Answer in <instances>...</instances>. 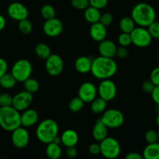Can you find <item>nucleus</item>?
Returning a JSON list of instances; mask_svg holds the SVG:
<instances>
[{"mask_svg":"<svg viewBox=\"0 0 159 159\" xmlns=\"http://www.w3.org/2000/svg\"><path fill=\"white\" fill-rule=\"evenodd\" d=\"M117 64L113 58L100 55L93 59L90 72L95 78L102 80L113 77L117 71Z\"/></svg>","mask_w":159,"mask_h":159,"instance_id":"1","label":"nucleus"},{"mask_svg":"<svg viewBox=\"0 0 159 159\" xmlns=\"http://www.w3.org/2000/svg\"><path fill=\"white\" fill-rule=\"evenodd\" d=\"M131 18L135 24L148 27L152 22L156 20V12L148 3L140 2L135 5L132 9Z\"/></svg>","mask_w":159,"mask_h":159,"instance_id":"2","label":"nucleus"},{"mask_svg":"<svg viewBox=\"0 0 159 159\" xmlns=\"http://www.w3.org/2000/svg\"><path fill=\"white\" fill-rule=\"evenodd\" d=\"M20 111L12 106L0 107V127L6 131H12L21 126Z\"/></svg>","mask_w":159,"mask_h":159,"instance_id":"3","label":"nucleus"},{"mask_svg":"<svg viewBox=\"0 0 159 159\" xmlns=\"http://www.w3.org/2000/svg\"><path fill=\"white\" fill-rule=\"evenodd\" d=\"M58 125L52 119H46L40 123L36 129V135L40 142L48 144L58 134Z\"/></svg>","mask_w":159,"mask_h":159,"instance_id":"4","label":"nucleus"},{"mask_svg":"<svg viewBox=\"0 0 159 159\" xmlns=\"http://www.w3.org/2000/svg\"><path fill=\"white\" fill-rule=\"evenodd\" d=\"M99 146H100V154L106 158H116L120 154V144L114 138L107 137L105 139L100 141Z\"/></svg>","mask_w":159,"mask_h":159,"instance_id":"5","label":"nucleus"},{"mask_svg":"<svg viewBox=\"0 0 159 159\" xmlns=\"http://www.w3.org/2000/svg\"><path fill=\"white\" fill-rule=\"evenodd\" d=\"M33 71L32 64L27 59H20L12 65L11 74L17 82H23L31 76Z\"/></svg>","mask_w":159,"mask_h":159,"instance_id":"6","label":"nucleus"},{"mask_svg":"<svg viewBox=\"0 0 159 159\" xmlns=\"http://www.w3.org/2000/svg\"><path fill=\"white\" fill-rule=\"evenodd\" d=\"M100 120L107 126V128L115 129L123 125L124 122V116L119 110L109 109L102 113Z\"/></svg>","mask_w":159,"mask_h":159,"instance_id":"7","label":"nucleus"},{"mask_svg":"<svg viewBox=\"0 0 159 159\" xmlns=\"http://www.w3.org/2000/svg\"><path fill=\"white\" fill-rule=\"evenodd\" d=\"M130 34L132 43L138 48H147L153 39L147 28L143 26L135 27Z\"/></svg>","mask_w":159,"mask_h":159,"instance_id":"8","label":"nucleus"},{"mask_svg":"<svg viewBox=\"0 0 159 159\" xmlns=\"http://www.w3.org/2000/svg\"><path fill=\"white\" fill-rule=\"evenodd\" d=\"M97 92L99 97L107 102L111 101L116 96V85L110 79H102L99 83Z\"/></svg>","mask_w":159,"mask_h":159,"instance_id":"9","label":"nucleus"},{"mask_svg":"<svg viewBox=\"0 0 159 159\" xmlns=\"http://www.w3.org/2000/svg\"><path fill=\"white\" fill-rule=\"evenodd\" d=\"M45 68L50 75L57 76L64 69V61L62 57L57 54H51L45 62Z\"/></svg>","mask_w":159,"mask_h":159,"instance_id":"10","label":"nucleus"},{"mask_svg":"<svg viewBox=\"0 0 159 159\" xmlns=\"http://www.w3.org/2000/svg\"><path fill=\"white\" fill-rule=\"evenodd\" d=\"M33 94L26 91H21L12 96V106L18 111H23L30 107L33 102Z\"/></svg>","mask_w":159,"mask_h":159,"instance_id":"11","label":"nucleus"},{"mask_svg":"<svg viewBox=\"0 0 159 159\" xmlns=\"http://www.w3.org/2000/svg\"><path fill=\"white\" fill-rule=\"evenodd\" d=\"M12 142L16 148H24L30 141V134L24 127H19L12 131Z\"/></svg>","mask_w":159,"mask_h":159,"instance_id":"12","label":"nucleus"},{"mask_svg":"<svg viewBox=\"0 0 159 159\" xmlns=\"http://www.w3.org/2000/svg\"><path fill=\"white\" fill-rule=\"evenodd\" d=\"M64 29L63 23L59 19L54 18L46 20L43 24V33L50 37H55L60 35Z\"/></svg>","mask_w":159,"mask_h":159,"instance_id":"13","label":"nucleus"},{"mask_svg":"<svg viewBox=\"0 0 159 159\" xmlns=\"http://www.w3.org/2000/svg\"><path fill=\"white\" fill-rule=\"evenodd\" d=\"M78 94L84 102H91L97 96V89L93 82H85L80 85Z\"/></svg>","mask_w":159,"mask_h":159,"instance_id":"14","label":"nucleus"},{"mask_svg":"<svg viewBox=\"0 0 159 159\" xmlns=\"http://www.w3.org/2000/svg\"><path fill=\"white\" fill-rule=\"evenodd\" d=\"M7 13L12 20L20 21L26 19L29 16V11L27 8L20 2H12L8 6Z\"/></svg>","mask_w":159,"mask_h":159,"instance_id":"15","label":"nucleus"},{"mask_svg":"<svg viewBox=\"0 0 159 159\" xmlns=\"http://www.w3.org/2000/svg\"><path fill=\"white\" fill-rule=\"evenodd\" d=\"M98 49H99V52L101 56L113 58L116 56L117 47H116V43L112 40L104 39L103 40L99 42Z\"/></svg>","mask_w":159,"mask_h":159,"instance_id":"16","label":"nucleus"},{"mask_svg":"<svg viewBox=\"0 0 159 159\" xmlns=\"http://www.w3.org/2000/svg\"><path fill=\"white\" fill-rule=\"evenodd\" d=\"M90 37L96 42H100L106 39L107 35V26H104L100 22H97L91 24L89 30Z\"/></svg>","mask_w":159,"mask_h":159,"instance_id":"17","label":"nucleus"},{"mask_svg":"<svg viewBox=\"0 0 159 159\" xmlns=\"http://www.w3.org/2000/svg\"><path fill=\"white\" fill-rule=\"evenodd\" d=\"M38 113L35 110L26 109L23 110V113L20 115L21 126L24 127H30L34 126L38 120Z\"/></svg>","mask_w":159,"mask_h":159,"instance_id":"18","label":"nucleus"},{"mask_svg":"<svg viewBox=\"0 0 159 159\" xmlns=\"http://www.w3.org/2000/svg\"><path fill=\"white\" fill-rule=\"evenodd\" d=\"M61 141V144L66 148L75 146L79 142V134L75 130L68 129L62 133Z\"/></svg>","mask_w":159,"mask_h":159,"instance_id":"19","label":"nucleus"},{"mask_svg":"<svg viewBox=\"0 0 159 159\" xmlns=\"http://www.w3.org/2000/svg\"><path fill=\"white\" fill-rule=\"evenodd\" d=\"M93 58L87 56H81L75 60V67L78 72L81 74H87L91 71Z\"/></svg>","mask_w":159,"mask_h":159,"instance_id":"20","label":"nucleus"},{"mask_svg":"<svg viewBox=\"0 0 159 159\" xmlns=\"http://www.w3.org/2000/svg\"><path fill=\"white\" fill-rule=\"evenodd\" d=\"M108 135V128L107 126L102 122L100 119L97 120L94 127L93 129V137L96 141L100 142L105 139Z\"/></svg>","mask_w":159,"mask_h":159,"instance_id":"21","label":"nucleus"},{"mask_svg":"<svg viewBox=\"0 0 159 159\" xmlns=\"http://www.w3.org/2000/svg\"><path fill=\"white\" fill-rule=\"evenodd\" d=\"M142 156L144 159H159V143L148 144L143 151Z\"/></svg>","mask_w":159,"mask_h":159,"instance_id":"22","label":"nucleus"},{"mask_svg":"<svg viewBox=\"0 0 159 159\" xmlns=\"http://www.w3.org/2000/svg\"><path fill=\"white\" fill-rule=\"evenodd\" d=\"M100 16L101 12L99 9H96L93 6H88L84 12V17L85 20L91 24L99 22Z\"/></svg>","mask_w":159,"mask_h":159,"instance_id":"23","label":"nucleus"},{"mask_svg":"<svg viewBox=\"0 0 159 159\" xmlns=\"http://www.w3.org/2000/svg\"><path fill=\"white\" fill-rule=\"evenodd\" d=\"M62 150L60 144H55L54 142L48 143L46 148L47 156L51 159H58L61 156Z\"/></svg>","mask_w":159,"mask_h":159,"instance_id":"24","label":"nucleus"},{"mask_svg":"<svg viewBox=\"0 0 159 159\" xmlns=\"http://www.w3.org/2000/svg\"><path fill=\"white\" fill-rule=\"evenodd\" d=\"M107 101L104 100L101 97L96 96L94 99L91 102V110L94 113L99 114V113H103L107 109Z\"/></svg>","mask_w":159,"mask_h":159,"instance_id":"25","label":"nucleus"},{"mask_svg":"<svg viewBox=\"0 0 159 159\" xmlns=\"http://www.w3.org/2000/svg\"><path fill=\"white\" fill-rule=\"evenodd\" d=\"M16 82L17 81L16 80L14 76L11 73L6 72L0 78V86L3 89H12L13 87H15Z\"/></svg>","mask_w":159,"mask_h":159,"instance_id":"26","label":"nucleus"},{"mask_svg":"<svg viewBox=\"0 0 159 159\" xmlns=\"http://www.w3.org/2000/svg\"><path fill=\"white\" fill-rule=\"evenodd\" d=\"M119 26L120 30L123 33H127L130 34L134 29L135 28V23L131 17L125 16L122 18L120 21Z\"/></svg>","mask_w":159,"mask_h":159,"instance_id":"27","label":"nucleus"},{"mask_svg":"<svg viewBox=\"0 0 159 159\" xmlns=\"http://www.w3.org/2000/svg\"><path fill=\"white\" fill-rule=\"evenodd\" d=\"M35 52L38 57H40L42 59H45V60L51 54L50 47L43 43H40L36 46Z\"/></svg>","mask_w":159,"mask_h":159,"instance_id":"28","label":"nucleus"},{"mask_svg":"<svg viewBox=\"0 0 159 159\" xmlns=\"http://www.w3.org/2000/svg\"><path fill=\"white\" fill-rule=\"evenodd\" d=\"M23 87H24L26 91L34 94V93H37L38 91L39 88H40V85H39V82L35 79L30 77L23 82Z\"/></svg>","mask_w":159,"mask_h":159,"instance_id":"29","label":"nucleus"},{"mask_svg":"<svg viewBox=\"0 0 159 159\" xmlns=\"http://www.w3.org/2000/svg\"><path fill=\"white\" fill-rule=\"evenodd\" d=\"M84 103H85L84 101L78 96V97L73 98L70 101L68 107H69V110L71 112H73V113H78V112L81 111L83 109Z\"/></svg>","mask_w":159,"mask_h":159,"instance_id":"30","label":"nucleus"},{"mask_svg":"<svg viewBox=\"0 0 159 159\" xmlns=\"http://www.w3.org/2000/svg\"><path fill=\"white\" fill-rule=\"evenodd\" d=\"M40 14L44 18L45 20H49V19L54 18L55 17V9L54 6H52L50 4H46L43 6L40 9Z\"/></svg>","mask_w":159,"mask_h":159,"instance_id":"31","label":"nucleus"},{"mask_svg":"<svg viewBox=\"0 0 159 159\" xmlns=\"http://www.w3.org/2000/svg\"><path fill=\"white\" fill-rule=\"evenodd\" d=\"M19 30L23 34H28L32 31L33 25L27 18L19 21Z\"/></svg>","mask_w":159,"mask_h":159,"instance_id":"32","label":"nucleus"},{"mask_svg":"<svg viewBox=\"0 0 159 159\" xmlns=\"http://www.w3.org/2000/svg\"><path fill=\"white\" fill-rule=\"evenodd\" d=\"M152 38L159 39V22L155 20L147 27Z\"/></svg>","mask_w":159,"mask_h":159,"instance_id":"33","label":"nucleus"},{"mask_svg":"<svg viewBox=\"0 0 159 159\" xmlns=\"http://www.w3.org/2000/svg\"><path fill=\"white\" fill-rule=\"evenodd\" d=\"M118 42H119L120 45L123 47H126L130 45L132 43L131 42V37H130V34H127V33H121L120 34L119 37H118Z\"/></svg>","mask_w":159,"mask_h":159,"instance_id":"34","label":"nucleus"},{"mask_svg":"<svg viewBox=\"0 0 159 159\" xmlns=\"http://www.w3.org/2000/svg\"><path fill=\"white\" fill-rule=\"evenodd\" d=\"M71 6L79 10H85L88 6H89V0H71Z\"/></svg>","mask_w":159,"mask_h":159,"instance_id":"35","label":"nucleus"},{"mask_svg":"<svg viewBox=\"0 0 159 159\" xmlns=\"http://www.w3.org/2000/svg\"><path fill=\"white\" fill-rule=\"evenodd\" d=\"M144 138H145V141H147L148 144L158 142V132L154 130H148L145 133V135H144Z\"/></svg>","mask_w":159,"mask_h":159,"instance_id":"36","label":"nucleus"},{"mask_svg":"<svg viewBox=\"0 0 159 159\" xmlns=\"http://www.w3.org/2000/svg\"><path fill=\"white\" fill-rule=\"evenodd\" d=\"M12 96L8 93H0V107L12 106Z\"/></svg>","mask_w":159,"mask_h":159,"instance_id":"37","label":"nucleus"},{"mask_svg":"<svg viewBox=\"0 0 159 159\" xmlns=\"http://www.w3.org/2000/svg\"><path fill=\"white\" fill-rule=\"evenodd\" d=\"M113 20V16L111 13H110V12H105V13L103 14H101L100 19H99V22L106 26L111 24Z\"/></svg>","mask_w":159,"mask_h":159,"instance_id":"38","label":"nucleus"},{"mask_svg":"<svg viewBox=\"0 0 159 159\" xmlns=\"http://www.w3.org/2000/svg\"><path fill=\"white\" fill-rule=\"evenodd\" d=\"M89 6L98 9L105 8L108 4V0H89Z\"/></svg>","mask_w":159,"mask_h":159,"instance_id":"39","label":"nucleus"},{"mask_svg":"<svg viewBox=\"0 0 159 159\" xmlns=\"http://www.w3.org/2000/svg\"><path fill=\"white\" fill-rule=\"evenodd\" d=\"M150 80L155 85H159V67H156L152 70L150 75Z\"/></svg>","mask_w":159,"mask_h":159,"instance_id":"40","label":"nucleus"},{"mask_svg":"<svg viewBox=\"0 0 159 159\" xmlns=\"http://www.w3.org/2000/svg\"><path fill=\"white\" fill-rule=\"evenodd\" d=\"M155 85H154L153 82L151 80L145 81V82H143L142 84V89L144 93H148V94H151L152 92L153 91L154 88H155Z\"/></svg>","mask_w":159,"mask_h":159,"instance_id":"41","label":"nucleus"},{"mask_svg":"<svg viewBox=\"0 0 159 159\" xmlns=\"http://www.w3.org/2000/svg\"><path fill=\"white\" fill-rule=\"evenodd\" d=\"M89 152L93 155H97L100 154V146L99 144L93 143L91 144L89 147Z\"/></svg>","mask_w":159,"mask_h":159,"instance_id":"42","label":"nucleus"},{"mask_svg":"<svg viewBox=\"0 0 159 159\" xmlns=\"http://www.w3.org/2000/svg\"><path fill=\"white\" fill-rule=\"evenodd\" d=\"M128 55V50L126 48V47H120L116 49V56H117L119 58H125Z\"/></svg>","mask_w":159,"mask_h":159,"instance_id":"43","label":"nucleus"},{"mask_svg":"<svg viewBox=\"0 0 159 159\" xmlns=\"http://www.w3.org/2000/svg\"><path fill=\"white\" fill-rule=\"evenodd\" d=\"M78 151L76 149L75 146L72 147H68L66 149V155L69 158H74L77 156Z\"/></svg>","mask_w":159,"mask_h":159,"instance_id":"44","label":"nucleus"},{"mask_svg":"<svg viewBox=\"0 0 159 159\" xmlns=\"http://www.w3.org/2000/svg\"><path fill=\"white\" fill-rule=\"evenodd\" d=\"M8 64L5 59L0 57V78L7 72Z\"/></svg>","mask_w":159,"mask_h":159,"instance_id":"45","label":"nucleus"},{"mask_svg":"<svg viewBox=\"0 0 159 159\" xmlns=\"http://www.w3.org/2000/svg\"><path fill=\"white\" fill-rule=\"evenodd\" d=\"M151 95L154 102L156 104H159V85H155Z\"/></svg>","mask_w":159,"mask_h":159,"instance_id":"46","label":"nucleus"},{"mask_svg":"<svg viewBox=\"0 0 159 159\" xmlns=\"http://www.w3.org/2000/svg\"><path fill=\"white\" fill-rule=\"evenodd\" d=\"M126 159H143V156L138 152H130L125 157Z\"/></svg>","mask_w":159,"mask_h":159,"instance_id":"47","label":"nucleus"},{"mask_svg":"<svg viewBox=\"0 0 159 159\" xmlns=\"http://www.w3.org/2000/svg\"><path fill=\"white\" fill-rule=\"evenodd\" d=\"M6 19H5V17L3 16L2 15L0 14V31H2L3 29H4L5 26H6Z\"/></svg>","mask_w":159,"mask_h":159,"instance_id":"48","label":"nucleus"},{"mask_svg":"<svg viewBox=\"0 0 159 159\" xmlns=\"http://www.w3.org/2000/svg\"><path fill=\"white\" fill-rule=\"evenodd\" d=\"M52 142L55 143V144H60L61 143V138H59L58 135H57V136L55 138H54V141H53Z\"/></svg>","mask_w":159,"mask_h":159,"instance_id":"49","label":"nucleus"},{"mask_svg":"<svg viewBox=\"0 0 159 159\" xmlns=\"http://www.w3.org/2000/svg\"><path fill=\"white\" fill-rule=\"evenodd\" d=\"M156 124L159 127V113H158V116H157L156 117Z\"/></svg>","mask_w":159,"mask_h":159,"instance_id":"50","label":"nucleus"},{"mask_svg":"<svg viewBox=\"0 0 159 159\" xmlns=\"http://www.w3.org/2000/svg\"><path fill=\"white\" fill-rule=\"evenodd\" d=\"M156 111L157 113H159V104H156Z\"/></svg>","mask_w":159,"mask_h":159,"instance_id":"51","label":"nucleus"},{"mask_svg":"<svg viewBox=\"0 0 159 159\" xmlns=\"http://www.w3.org/2000/svg\"><path fill=\"white\" fill-rule=\"evenodd\" d=\"M158 141H159V131L158 132Z\"/></svg>","mask_w":159,"mask_h":159,"instance_id":"52","label":"nucleus"},{"mask_svg":"<svg viewBox=\"0 0 159 159\" xmlns=\"http://www.w3.org/2000/svg\"><path fill=\"white\" fill-rule=\"evenodd\" d=\"M0 93H1V86H0Z\"/></svg>","mask_w":159,"mask_h":159,"instance_id":"53","label":"nucleus"}]
</instances>
